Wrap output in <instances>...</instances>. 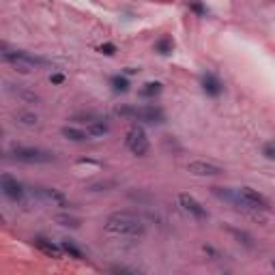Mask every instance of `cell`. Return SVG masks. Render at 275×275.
<instances>
[{"instance_id":"cell-1","label":"cell","mask_w":275,"mask_h":275,"mask_svg":"<svg viewBox=\"0 0 275 275\" xmlns=\"http://www.w3.org/2000/svg\"><path fill=\"white\" fill-rule=\"evenodd\" d=\"M104 228L114 236H127V239H142L146 226L140 217L131 211H114L110 213Z\"/></svg>"},{"instance_id":"cell-2","label":"cell","mask_w":275,"mask_h":275,"mask_svg":"<svg viewBox=\"0 0 275 275\" xmlns=\"http://www.w3.org/2000/svg\"><path fill=\"white\" fill-rule=\"evenodd\" d=\"M116 114L123 116V118H129V121H142V123H149V125H161L163 121H166V114H163V110L159 106H144V108L118 106Z\"/></svg>"},{"instance_id":"cell-3","label":"cell","mask_w":275,"mask_h":275,"mask_svg":"<svg viewBox=\"0 0 275 275\" xmlns=\"http://www.w3.org/2000/svg\"><path fill=\"white\" fill-rule=\"evenodd\" d=\"M9 157L22 163H50L56 159V155L45 149H37V146H13L9 149Z\"/></svg>"},{"instance_id":"cell-4","label":"cell","mask_w":275,"mask_h":275,"mask_svg":"<svg viewBox=\"0 0 275 275\" xmlns=\"http://www.w3.org/2000/svg\"><path fill=\"white\" fill-rule=\"evenodd\" d=\"M3 58H5L7 62H11V65L17 67L20 71H24V73H28L32 67L45 65V58L32 56V54L24 52V50H13V48H9L7 43H3Z\"/></svg>"},{"instance_id":"cell-5","label":"cell","mask_w":275,"mask_h":275,"mask_svg":"<svg viewBox=\"0 0 275 275\" xmlns=\"http://www.w3.org/2000/svg\"><path fill=\"white\" fill-rule=\"evenodd\" d=\"M125 146L129 149L131 155H135V157H146L149 151H151L149 135H146V131L140 125H131L129 127V131H127V135H125Z\"/></svg>"},{"instance_id":"cell-6","label":"cell","mask_w":275,"mask_h":275,"mask_svg":"<svg viewBox=\"0 0 275 275\" xmlns=\"http://www.w3.org/2000/svg\"><path fill=\"white\" fill-rule=\"evenodd\" d=\"M0 189H3L5 198H9L11 202H17V204L26 202V187L17 179H13L11 174H3L0 177Z\"/></svg>"},{"instance_id":"cell-7","label":"cell","mask_w":275,"mask_h":275,"mask_svg":"<svg viewBox=\"0 0 275 275\" xmlns=\"http://www.w3.org/2000/svg\"><path fill=\"white\" fill-rule=\"evenodd\" d=\"M179 204H181V209L185 211V213H187L189 217L198 219V222H204V219H209V211H207L202 204H200L194 196H189V194H181V196H179Z\"/></svg>"},{"instance_id":"cell-8","label":"cell","mask_w":275,"mask_h":275,"mask_svg":"<svg viewBox=\"0 0 275 275\" xmlns=\"http://www.w3.org/2000/svg\"><path fill=\"white\" fill-rule=\"evenodd\" d=\"M187 172L196 174V177H219L224 170L222 166H217L213 161H204V159H196L187 163Z\"/></svg>"},{"instance_id":"cell-9","label":"cell","mask_w":275,"mask_h":275,"mask_svg":"<svg viewBox=\"0 0 275 275\" xmlns=\"http://www.w3.org/2000/svg\"><path fill=\"white\" fill-rule=\"evenodd\" d=\"M200 86H202V90L209 95V97H213V99H217V97H222V93H224V84H222V80H219L215 73H211V71H207V73H202V78H200Z\"/></svg>"},{"instance_id":"cell-10","label":"cell","mask_w":275,"mask_h":275,"mask_svg":"<svg viewBox=\"0 0 275 275\" xmlns=\"http://www.w3.org/2000/svg\"><path fill=\"white\" fill-rule=\"evenodd\" d=\"M32 243H35V247L39 252H43L45 256H50V258H60L62 254V247H60V243L56 245V243H52L50 239H45V236H35L32 239Z\"/></svg>"},{"instance_id":"cell-11","label":"cell","mask_w":275,"mask_h":275,"mask_svg":"<svg viewBox=\"0 0 275 275\" xmlns=\"http://www.w3.org/2000/svg\"><path fill=\"white\" fill-rule=\"evenodd\" d=\"M86 131L90 138H101V135L110 133V125L106 123V118H95V121L86 123Z\"/></svg>"},{"instance_id":"cell-12","label":"cell","mask_w":275,"mask_h":275,"mask_svg":"<svg viewBox=\"0 0 275 275\" xmlns=\"http://www.w3.org/2000/svg\"><path fill=\"white\" fill-rule=\"evenodd\" d=\"M39 196H43V198H48V200H52V202H56L58 207H69V200L60 194L58 189H54V187H39Z\"/></svg>"},{"instance_id":"cell-13","label":"cell","mask_w":275,"mask_h":275,"mask_svg":"<svg viewBox=\"0 0 275 275\" xmlns=\"http://www.w3.org/2000/svg\"><path fill=\"white\" fill-rule=\"evenodd\" d=\"M62 135L67 138V140H71V142H84V140H90V135H88V131L86 129H80V127H62V131H60Z\"/></svg>"},{"instance_id":"cell-14","label":"cell","mask_w":275,"mask_h":275,"mask_svg":"<svg viewBox=\"0 0 275 275\" xmlns=\"http://www.w3.org/2000/svg\"><path fill=\"white\" fill-rule=\"evenodd\" d=\"M110 86H112V93L121 95V93H127L131 84H129V80H127L125 73H116V76L110 78Z\"/></svg>"},{"instance_id":"cell-15","label":"cell","mask_w":275,"mask_h":275,"mask_svg":"<svg viewBox=\"0 0 275 275\" xmlns=\"http://www.w3.org/2000/svg\"><path fill=\"white\" fill-rule=\"evenodd\" d=\"M155 52L161 54V56H170L174 52V41L172 37H159L157 41H155Z\"/></svg>"},{"instance_id":"cell-16","label":"cell","mask_w":275,"mask_h":275,"mask_svg":"<svg viewBox=\"0 0 275 275\" xmlns=\"http://www.w3.org/2000/svg\"><path fill=\"white\" fill-rule=\"evenodd\" d=\"M163 90V84L161 82H146V84L140 88V95L146 97V99H155L159 93Z\"/></svg>"},{"instance_id":"cell-17","label":"cell","mask_w":275,"mask_h":275,"mask_svg":"<svg viewBox=\"0 0 275 275\" xmlns=\"http://www.w3.org/2000/svg\"><path fill=\"white\" fill-rule=\"evenodd\" d=\"M60 247H62V252H65L69 258H76V260H82V258H84L82 250H80V247L73 243V241H69V239H62V241H60Z\"/></svg>"},{"instance_id":"cell-18","label":"cell","mask_w":275,"mask_h":275,"mask_svg":"<svg viewBox=\"0 0 275 275\" xmlns=\"http://www.w3.org/2000/svg\"><path fill=\"white\" fill-rule=\"evenodd\" d=\"M15 123L24 125V127H37L39 125V116H37L35 112H17L15 114Z\"/></svg>"},{"instance_id":"cell-19","label":"cell","mask_w":275,"mask_h":275,"mask_svg":"<svg viewBox=\"0 0 275 275\" xmlns=\"http://www.w3.org/2000/svg\"><path fill=\"white\" fill-rule=\"evenodd\" d=\"M187 7H189V11L196 13L198 17H207L209 15V9H207V5L202 3V0H189Z\"/></svg>"},{"instance_id":"cell-20","label":"cell","mask_w":275,"mask_h":275,"mask_svg":"<svg viewBox=\"0 0 275 275\" xmlns=\"http://www.w3.org/2000/svg\"><path fill=\"white\" fill-rule=\"evenodd\" d=\"M262 155L267 159H271V161H275V142H267L262 146Z\"/></svg>"},{"instance_id":"cell-21","label":"cell","mask_w":275,"mask_h":275,"mask_svg":"<svg viewBox=\"0 0 275 275\" xmlns=\"http://www.w3.org/2000/svg\"><path fill=\"white\" fill-rule=\"evenodd\" d=\"M97 50L101 52V54H106V56H114V54H116V45L114 43H101Z\"/></svg>"},{"instance_id":"cell-22","label":"cell","mask_w":275,"mask_h":275,"mask_svg":"<svg viewBox=\"0 0 275 275\" xmlns=\"http://www.w3.org/2000/svg\"><path fill=\"white\" fill-rule=\"evenodd\" d=\"M65 76H62V73H52V76H50V82H52V84L54 86H60V84H65Z\"/></svg>"},{"instance_id":"cell-23","label":"cell","mask_w":275,"mask_h":275,"mask_svg":"<svg viewBox=\"0 0 275 275\" xmlns=\"http://www.w3.org/2000/svg\"><path fill=\"white\" fill-rule=\"evenodd\" d=\"M133 73H138V69H133V67H127V71H125V76H133Z\"/></svg>"},{"instance_id":"cell-24","label":"cell","mask_w":275,"mask_h":275,"mask_svg":"<svg viewBox=\"0 0 275 275\" xmlns=\"http://www.w3.org/2000/svg\"><path fill=\"white\" fill-rule=\"evenodd\" d=\"M271 267H273V269H275V258H273V260H271Z\"/></svg>"}]
</instances>
